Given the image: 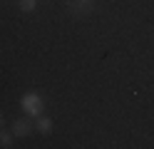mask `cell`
<instances>
[{"mask_svg": "<svg viewBox=\"0 0 154 149\" xmlns=\"http://www.w3.org/2000/svg\"><path fill=\"white\" fill-rule=\"evenodd\" d=\"M20 104H23V109H25V114H30V117H40L42 114V97L37 95V92H27V95H23V99H20Z\"/></svg>", "mask_w": 154, "mask_h": 149, "instance_id": "1", "label": "cell"}, {"mask_svg": "<svg viewBox=\"0 0 154 149\" xmlns=\"http://www.w3.org/2000/svg\"><path fill=\"white\" fill-rule=\"evenodd\" d=\"M32 132V122L30 119H15L13 122V134L15 137H27Z\"/></svg>", "mask_w": 154, "mask_h": 149, "instance_id": "2", "label": "cell"}, {"mask_svg": "<svg viewBox=\"0 0 154 149\" xmlns=\"http://www.w3.org/2000/svg\"><path fill=\"white\" fill-rule=\"evenodd\" d=\"M37 129H40L42 134H50L52 132V119L50 117H40L37 119Z\"/></svg>", "mask_w": 154, "mask_h": 149, "instance_id": "3", "label": "cell"}, {"mask_svg": "<svg viewBox=\"0 0 154 149\" xmlns=\"http://www.w3.org/2000/svg\"><path fill=\"white\" fill-rule=\"evenodd\" d=\"M0 147H3V149L13 147V134H8V132H0Z\"/></svg>", "mask_w": 154, "mask_h": 149, "instance_id": "4", "label": "cell"}, {"mask_svg": "<svg viewBox=\"0 0 154 149\" xmlns=\"http://www.w3.org/2000/svg\"><path fill=\"white\" fill-rule=\"evenodd\" d=\"M35 8H37V0H20V10H25V13H32Z\"/></svg>", "mask_w": 154, "mask_h": 149, "instance_id": "5", "label": "cell"}, {"mask_svg": "<svg viewBox=\"0 0 154 149\" xmlns=\"http://www.w3.org/2000/svg\"><path fill=\"white\" fill-rule=\"evenodd\" d=\"M0 127H3V114H0Z\"/></svg>", "mask_w": 154, "mask_h": 149, "instance_id": "6", "label": "cell"}, {"mask_svg": "<svg viewBox=\"0 0 154 149\" xmlns=\"http://www.w3.org/2000/svg\"><path fill=\"white\" fill-rule=\"evenodd\" d=\"M82 3H90V0H82Z\"/></svg>", "mask_w": 154, "mask_h": 149, "instance_id": "7", "label": "cell"}]
</instances>
